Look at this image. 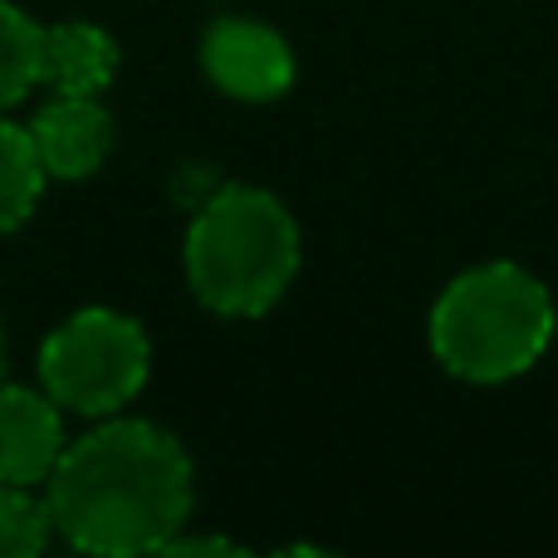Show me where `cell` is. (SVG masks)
<instances>
[{
	"mask_svg": "<svg viewBox=\"0 0 558 558\" xmlns=\"http://www.w3.org/2000/svg\"><path fill=\"white\" fill-rule=\"evenodd\" d=\"M45 500L54 539L69 549L104 558L162 554V544L192 524L196 465L167 426L128 412L98 416L64 446Z\"/></svg>",
	"mask_w": 558,
	"mask_h": 558,
	"instance_id": "1",
	"label": "cell"
},
{
	"mask_svg": "<svg viewBox=\"0 0 558 558\" xmlns=\"http://www.w3.org/2000/svg\"><path fill=\"white\" fill-rule=\"evenodd\" d=\"M304 260L299 221L265 186L226 182L192 211L182 245L186 289L221 318H260L289 294Z\"/></svg>",
	"mask_w": 558,
	"mask_h": 558,
	"instance_id": "2",
	"label": "cell"
},
{
	"mask_svg": "<svg viewBox=\"0 0 558 558\" xmlns=\"http://www.w3.org/2000/svg\"><path fill=\"white\" fill-rule=\"evenodd\" d=\"M558 333L554 294L534 270L514 260L471 265L436 294L426 318L432 357L451 377L475 387L524 377Z\"/></svg>",
	"mask_w": 558,
	"mask_h": 558,
	"instance_id": "3",
	"label": "cell"
},
{
	"mask_svg": "<svg viewBox=\"0 0 558 558\" xmlns=\"http://www.w3.org/2000/svg\"><path fill=\"white\" fill-rule=\"evenodd\" d=\"M39 387L64 407V416H118L128 412L153 373V338L133 314L108 304L74 308L35 357Z\"/></svg>",
	"mask_w": 558,
	"mask_h": 558,
	"instance_id": "4",
	"label": "cell"
},
{
	"mask_svg": "<svg viewBox=\"0 0 558 558\" xmlns=\"http://www.w3.org/2000/svg\"><path fill=\"white\" fill-rule=\"evenodd\" d=\"M202 74L211 78L216 94L235 104H275L294 88V45L275 25L251 15H216L202 29Z\"/></svg>",
	"mask_w": 558,
	"mask_h": 558,
	"instance_id": "5",
	"label": "cell"
},
{
	"mask_svg": "<svg viewBox=\"0 0 558 558\" xmlns=\"http://www.w3.org/2000/svg\"><path fill=\"white\" fill-rule=\"evenodd\" d=\"M25 128L49 182H88L118 147L113 113L94 94H54Z\"/></svg>",
	"mask_w": 558,
	"mask_h": 558,
	"instance_id": "6",
	"label": "cell"
},
{
	"mask_svg": "<svg viewBox=\"0 0 558 558\" xmlns=\"http://www.w3.org/2000/svg\"><path fill=\"white\" fill-rule=\"evenodd\" d=\"M64 446H69L64 407L45 387L0 377V481L45 490Z\"/></svg>",
	"mask_w": 558,
	"mask_h": 558,
	"instance_id": "7",
	"label": "cell"
},
{
	"mask_svg": "<svg viewBox=\"0 0 558 558\" xmlns=\"http://www.w3.org/2000/svg\"><path fill=\"white\" fill-rule=\"evenodd\" d=\"M123 49L94 20H54L45 25V59H39V78L49 94H94L104 98L118 78Z\"/></svg>",
	"mask_w": 558,
	"mask_h": 558,
	"instance_id": "8",
	"label": "cell"
},
{
	"mask_svg": "<svg viewBox=\"0 0 558 558\" xmlns=\"http://www.w3.org/2000/svg\"><path fill=\"white\" fill-rule=\"evenodd\" d=\"M45 186H49V177H45L35 143H29V128L10 123V113H5L0 118V235L20 231L35 216Z\"/></svg>",
	"mask_w": 558,
	"mask_h": 558,
	"instance_id": "9",
	"label": "cell"
},
{
	"mask_svg": "<svg viewBox=\"0 0 558 558\" xmlns=\"http://www.w3.org/2000/svg\"><path fill=\"white\" fill-rule=\"evenodd\" d=\"M39 59H45V25L15 0H0V118L35 94Z\"/></svg>",
	"mask_w": 558,
	"mask_h": 558,
	"instance_id": "10",
	"label": "cell"
},
{
	"mask_svg": "<svg viewBox=\"0 0 558 558\" xmlns=\"http://www.w3.org/2000/svg\"><path fill=\"white\" fill-rule=\"evenodd\" d=\"M49 544H54V520L45 490L0 481V558H35Z\"/></svg>",
	"mask_w": 558,
	"mask_h": 558,
	"instance_id": "11",
	"label": "cell"
},
{
	"mask_svg": "<svg viewBox=\"0 0 558 558\" xmlns=\"http://www.w3.org/2000/svg\"><path fill=\"white\" fill-rule=\"evenodd\" d=\"M162 554H241V544L235 539H216V534H186V530H177L172 539L162 544Z\"/></svg>",
	"mask_w": 558,
	"mask_h": 558,
	"instance_id": "12",
	"label": "cell"
},
{
	"mask_svg": "<svg viewBox=\"0 0 558 558\" xmlns=\"http://www.w3.org/2000/svg\"><path fill=\"white\" fill-rule=\"evenodd\" d=\"M0 367H5V333H0Z\"/></svg>",
	"mask_w": 558,
	"mask_h": 558,
	"instance_id": "13",
	"label": "cell"
}]
</instances>
